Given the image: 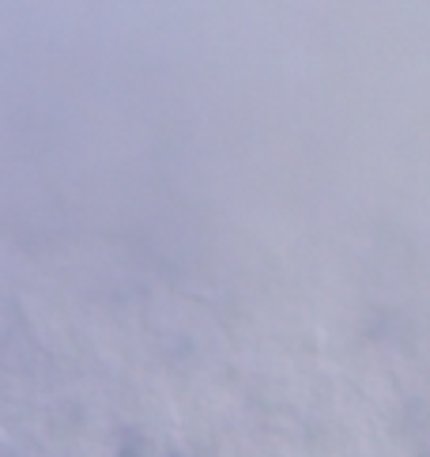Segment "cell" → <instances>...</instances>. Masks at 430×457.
<instances>
[{"label": "cell", "mask_w": 430, "mask_h": 457, "mask_svg": "<svg viewBox=\"0 0 430 457\" xmlns=\"http://www.w3.org/2000/svg\"><path fill=\"white\" fill-rule=\"evenodd\" d=\"M178 401V428H174V450L181 457H227V450L250 431L245 408L238 394L196 378L189 382Z\"/></svg>", "instance_id": "cell-1"}, {"label": "cell", "mask_w": 430, "mask_h": 457, "mask_svg": "<svg viewBox=\"0 0 430 457\" xmlns=\"http://www.w3.org/2000/svg\"><path fill=\"white\" fill-rule=\"evenodd\" d=\"M306 457H359L374 443L362 408L347 394H318L310 389L306 412L294 428Z\"/></svg>", "instance_id": "cell-2"}, {"label": "cell", "mask_w": 430, "mask_h": 457, "mask_svg": "<svg viewBox=\"0 0 430 457\" xmlns=\"http://www.w3.org/2000/svg\"><path fill=\"white\" fill-rule=\"evenodd\" d=\"M227 457H306L294 431H276V428H250Z\"/></svg>", "instance_id": "cell-3"}, {"label": "cell", "mask_w": 430, "mask_h": 457, "mask_svg": "<svg viewBox=\"0 0 430 457\" xmlns=\"http://www.w3.org/2000/svg\"><path fill=\"white\" fill-rule=\"evenodd\" d=\"M359 457H419V453H411L408 446H396V443H377V438H374V443H370L367 450H362Z\"/></svg>", "instance_id": "cell-4"}, {"label": "cell", "mask_w": 430, "mask_h": 457, "mask_svg": "<svg viewBox=\"0 0 430 457\" xmlns=\"http://www.w3.org/2000/svg\"><path fill=\"white\" fill-rule=\"evenodd\" d=\"M152 457H170V453H152Z\"/></svg>", "instance_id": "cell-5"}, {"label": "cell", "mask_w": 430, "mask_h": 457, "mask_svg": "<svg viewBox=\"0 0 430 457\" xmlns=\"http://www.w3.org/2000/svg\"><path fill=\"white\" fill-rule=\"evenodd\" d=\"M423 457H430V450H426V453H423Z\"/></svg>", "instance_id": "cell-6"}]
</instances>
